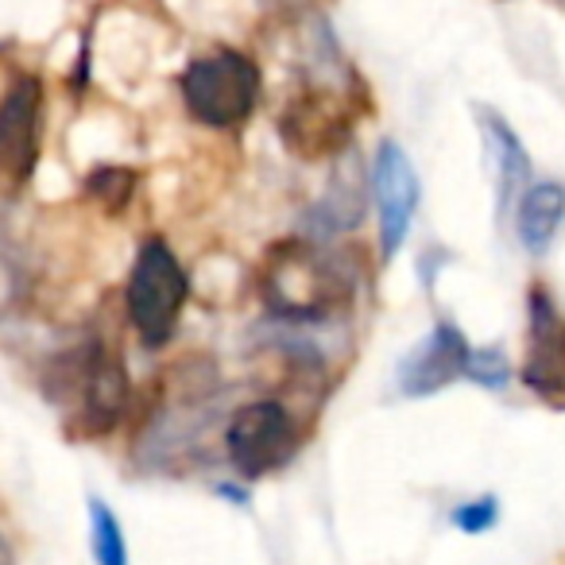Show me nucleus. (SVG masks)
Here are the masks:
<instances>
[{"label": "nucleus", "instance_id": "nucleus-8", "mask_svg": "<svg viewBox=\"0 0 565 565\" xmlns=\"http://www.w3.org/2000/svg\"><path fill=\"white\" fill-rule=\"evenodd\" d=\"M372 198L380 210V256L395 259V252L407 244L418 198H423L415 163L395 140L380 143L376 159H372Z\"/></svg>", "mask_w": 565, "mask_h": 565}, {"label": "nucleus", "instance_id": "nucleus-10", "mask_svg": "<svg viewBox=\"0 0 565 565\" xmlns=\"http://www.w3.org/2000/svg\"><path fill=\"white\" fill-rule=\"evenodd\" d=\"M477 128H480V140H484V151H488V167H492V179H495V213L508 217V213H515V202L523 198V190L534 182L531 156H526L515 128H511L495 109H488V105H477Z\"/></svg>", "mask_w": 565, "mask_h": 565}, {"label": "nucleus", "instance_id": "nucleus-1", "mask_svg": "<svg viewBox=\"0 0 565 565\" xmlns=\"http://www.w3.org/2000/svg\"><path fill=\"white\" fill-rule=\"evenodd\" d=\"M349 275L338 256L318 244L287 241L271 248L264 267V302L287 322H318L330 318L349 299Z\"/></svg>", "mask_w": 565, "mask_h": 565}, {"label": "nucleus", "instance_id": "nucleus-5", "mask_svg": "<svg viewBox=\"0 0 565 565\" xmlns=\"http://www.w3.org/2000/svg\"><path fill=\"white\" fill-rule=\"evenodd\" d=\"M519 376L542 403L565 407V310L542 282L526 291V356Z\"/></svg>", "mask_w": 565, "mask_h": 565}, {"label": "nucleus", "instance_id": "nucleus-2", "mask_svg": "<svg viewBox=\"0 0 565 565\" xmlns=\"http://www.w3.org/2000/svg\"><path fill=\"white\" fill-rule=\"evenodd\" d=\"M179 94L198 125L236 128L259 102V66L233 47H213L182 71Z\"/></svg>", "mask_w": 565, "mask_h": 565}, {"label": "nucleus", "instance_id": "nucleus-9", "mask_svg": "<svg viewBox=\"0 0 565 565\" xmlns=\"http://www.w3.org/2000/svg\"><path fill=\"white\" fill-rule=\"evenodd\" d=\"M469 341L454 322H438L399 364V392L407 399H426L457 384L469 369Z\"/></svg>", "mask_w": 565, "mask_h": 565}, {"label": "nucleus", "instance_id": "nucleus-11", "mask_svg": "<svg viewBox=\"0 0 565 565\" xmlns=\"http://www.w3.org/2000/svg\"><path fill=\"white\" fill-rule=\"evenodd\" d=\"M565 225V182L557 179H534L515 202V233L531 256L550 252L554 236Z\"/></svg>", "mask_w": 565, "mask_h": 565}, {"label": "nucleus", "instance_id": "nucleus-15", "mask_svg": "<svg viewBox=\"0 0 565 565\" xmlns=\"http://www.w3.org/2000/svg\"><path fill=\"white\" fill-rule=\"evenodd\" d=\"M0 565H17V557H12V546L4 539H0Z\"/></svg>", "mask_w": 565, "mask_h": 565}, {"label": "nucleus", "instance_id": "nucleus-4", "mask_svg": "<svg viewBox=\"0 0 565 565\" xmlns=\"http://www.w3.org/2000/svg\"><path fill=\"white\" fill-rule=\"evenodd\" d=\"M228 461L244 480H259L282 469L299 449V426L291 411L275 399H256L233 415L225 430Z\"/></svg>", "mask_w": 565, "mask_h": 565}, {"label": "nucleus", "instance_id": "nucleus-14", "mask_svg": "<svg viewBox=\"0 0 565 565\" xmlns=\"http://www.w3.org/2000/svg\"><path fill=\"white\" fill-rule=\"evenodd\" d=\"M495 519H500V500L495 495H480V500H469L461 503V508L454 511V526L465 534H484L495 526Z\"/></svg>", "mask_w": 565, "mask_h": 565}, {"label": "nucleus", "instance_id": "nucleus-6", "mask_svg": "<svg viewBox=\"0 0 565 565\" xmlns=\"http://www.w3.org/2000/svg\"><path fill=\"white\" fill-rule=\"evenodd\" d=\"M66 387L63 395H71L78 403V426L86 434H109L117 426L120 411L128 399V376L125 361L109 353L102 345H82L78 353L66 356Z\"/></svg>", "mask_w": 565, "mask_h": 565}, {"label": "nucleus", "instance_id": "nucleus-13", "mask_svg": "<svg viewBox=\"0 0 565 565\" xmlns=\"http://www.w3.org/2000/svg\"><path fill=\"white\" fill-rule=\"evenodd\" d=\"M465 376L477 380V384L488 387V392H500V387L511 384V361L500 353V349H472Z\"/></svg>", "mask_w": 565, "mask_h": 565}, {"label": "nucleus", "instance_id": "nucleus-3", "mask_svg": "<svg viewBox=\"0 0 565 565\" xmlns=\"http://www.w3.org/2000/svg\"><path fill=\"white\" fill-rule=\"evenodd\" d=\"M190 279L186 267L179 264V256L171 252V244L151 236L140 244V256L128 275V318L132 330L140 333V341L148 349H163L174 338L186 310Z\"/></svg>", "mask_w": 565, "mask_h": 565}, {"label": "nucleus", "instance_id": "nucleus-12", "mask_svg": "<svg viewBox=\"0 0 565 565\" xmlns=\"http://www.w3.org/2000/svg\"><path fill=\"white\" fill-rule=\"evenodd\" d=\"M89 546H94L97 565H128L125 531L105 500H89Z\"/></svg>", "mask_w": 565, "mask_h": 565}, {"label": "nucleus", "instance_id": "nucleus-7", "mask_svg": "<svg viewBox=\"0 0 565 565\" xmlns=\"http://www.w3.org/2000/svg\"><path fill=\"white\" fill-rule=\"evenodd\" d=\"M43 140V86L40 78H17L0 97V190L17 194L35 171Z\"/></svg>", "mask_w": 565, "mask_h": 565}]
</instances>
